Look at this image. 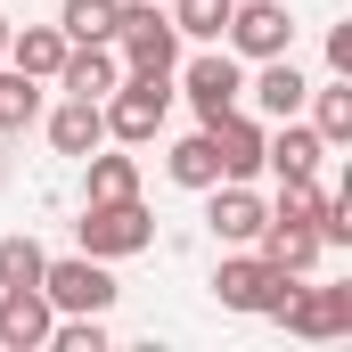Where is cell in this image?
<instances>
[{
	"label": "cell",
	"mask_w": 352,
	"mask_h": 352,
	"mask_svg": "<svg viewBox=\"0 0 352 352\" xmlns=\"http://www.w3.org/2000/svg\"><path fill=\"white\" fill-rule=\"evenodd\" d=\"M270 221V197H254V180H213L205 188V230L221 246H254Z\"/></svg>",
	"instance_id": "cell-9"
},
{
	"label": "cell",
	"mask_w": 352,
	"mask_h": 352,
	"mask_svg": "<svg viewBox=\"0 0 352 352\" xmlns=\"http://www.w3.org/2000/svg\"><path fill=\"white\" fill-rule=\"evenodd\" d=\"M74 238H82V254H98V263H131V254L156 246V213L140 197H90L82 221H74Z\"/></svg>",
	"instance_id": "cell-2"
},
{
	"label": "cell",
	"mask_w": 352,
	"mask_h": 352,
	"mask_svg": "<svg viewBox=\"0 0 352 352\" xmlns=\"http://www.w3.org/2000/svg\"><path fill=\"white\" fill-rule=\"evenodd\" d=\"M230 8H238V0H173L164 16H173V33H180V41H221Z\"/></svg>",
	"instance_id": "cell-22"
},
{
	"label": "cell",
	"mask_w": 352,
	"mask_h": 352,
	"mask_svg": "<svg viewBox=\"0 0 352 352\" xmlns=\"http://www.w3.org/2000/svg\"><path fill=\"white\" fill-rule=\"evenodd\" d=\"M50 328H58V311L41 287H0V352H41Z\"/></svg>",
	"instance_id": "cell-12"
},
{
	"label": "cell",
	"mask_w": 352,
	"mask_h": 352,
	"mask_svg": "<svg viewBox=\"0 0 352 352\" xmlns=\"http://www.w3.org/2000/svg\"><path fill=\"white\" fill-rule=\"evenodd\" d=\"M173 74H123V82L98 98V115H107V140L115 148H148L156 131H164V115H173Z\"/></svg>",
	"instance_id": "cell-3"
},
{
	"label": "cell",
	"mask_w": 352,
	"mask_h": 352,
	"mask_svg": "<svg viewBox=\"0 0 352 352\" xmlns=\"http://www.w3.org/2000/svg\"><path fill=\"white\" fill-rule=\"evenodd\" d=\"M58 58H66V33H58V25H25V33L8 25V66H16V74L50 82V74H58Z\"/></svg>",
	"instance_id": "cell-18"
},
{
	"label": "cell",
	"mask_w": 352,
	"mask_h": 352,
	"mask_svg": "<svg viewBox=\"0 0 352 352\" xmlns=\"http://www.w3.org/2000/svg\"><path fill=\"white\" fill-rule=\"evenodd\" d=\"M303 123H311L328 148H344L352 140V74H328V82L303 90Z\"/></svg>",
	"instance_id": "cell-15"
},
{
	"label": "cell",
	"mask_w": 352,
	"mask_h": 352,
	"mask_svg": "<svg viewBox=\"0 0 352 352\" xmlns=\"http://www.w3.org/2000/svg\"><path fill=\"white\" fill-rule=\"evenodd\" d=\"M50 82L66 90V98H107V90L123 82V58H115V41H66V58H58Z\"/></svg>",
	"instance_id": "cell-11"
},
{
	"label": "cell",
	"mask_w": 352,
	"mask_h": 352,
	"mask_svg": "<svg viewBox=\"0 0 352 352\" xmlns=\"http://www.w3.org/2000/svg\"><path fill=\"white\" fill-rule=\"evenodd\" d=\"M287 336H311V344H328V336H352V287H311V278H295L287 287V303L270 311Z\"/></svg>",
	"instance_id": "cell-7"
},
{
	"label": "cell",
	"mask_w": 352,
	"mask_h": 352,
	"mask_svg": "<svg viewBox=\"0 0 352 352\" xmlns=\"http://www.w3.org/2000/svg\"><path fill=\"white\" fill-rule=\"evenodd\" d=\"M254 246H263V254H270L278 270H311L320 254H328L311 221H263V238H254Z\"/></svg>",
	"instance_id": "cell-19"
},
{
	"label": "cell",
	"mask_w": 352,
	"mask_h": 352,
	"mask_svg": "<svg viewBox=\"0 0 352 352\" xmlns=\"http://www.w3.org/2000/svg\"><path fill=\"white\" fill-rule=\"evenodd\" d=\"M320 197H328L320 173H287V180H278V197H270V221H311V213H320Z\"/></svg>",
	"instance_id": "cell-24"
},
{
	"label": "cell",
	"mask_w": 352,
	"mask_h": 352,
	"mask_svg": "<svg viewBox=\"0 0 352 352\" xmlns=\"http://www.w3.org/2000/svg\"><path fill=\"white\" fill-rule=\"evenodd\" d=\"M164 173H173V188H197V197L221 180V156H213V131H205V123H197L188 140H173V148H164Z\"/></svg>",
	"instance_id": "cell-16"
},
{
	"label": "cell",
	"mask_w": 352,
	"mask_h": 352,
	"mask_svg": "<svg viewBox=\"0 0 352 352\" xmlns=\"http://www.w3.org/2000/svg\"><path fill=\"white\" fill-rule=\"evenodd\" d=\"M328 74H352V25H328Z\"/></svg>",
	"instance_id": "cell-26"
},
{
	"label": "cell",
	"mask_w": 352,
	"mask_h": 352,
	"mask_svg": "<svg viewBox=\"0 0 352 352\" xmlns=\"http://www.w3.org/2000/svg\"><path fill=\"white\" fill-rule=\"evenodd\" d=\"M82 164H90V197H140V156H131V148L98 140Z\"/></svg>",
	"instance_id": "cell-20"
},
{
	"label": "cell",
	"mask_w": 352,
	"mask_h": 352,
	"mask_svg": "<svg viewBox=\"0 0 352 352\" xmlns=\"http://www.w3.org/2000/svg\"><path fill=\"white\" fill-rule=\"evenodd\" d=\"M41 131L58 156H90L107 140V115H98V98H58V107H41Z\"/></svg>",
	"instance_id": "cell-14"
},
{
	"label": "cell",
	"mask_w": 352,
	"mask_h": 352,
	"mask_svg": "<svg viewBox=\"0 0 352 352\" xmlns=\"http://www.w3.org/2000/svg\"><path fill=\"white\" fill-rule=\"evenodd\" d=\"M221 50H238L246 66H254V58H278V50H295V16H287V0H238L230 25H221Z\"/></svg>",
	"instance_id": "cell-8"
},
{
	"label": "cell",
	"mask_w": 352,
	"mask_h": 352,
	"mask_svg": "<svg viewBox=\"0 0 352 352\" xmlns=\"http://www.w3.org/2000/svg\"><path fill=\"white\" fill-rule=\"evenodd\" d=\"M303 270H278L263 246H230L221 263H213V295H221V311H246V320H270L278 303H287V287H295Z\"/></svg>",
	"instance_id": "cell-1"
},
{
	"label": "cell",
	"mask_w": 352,
	"mask_h": 352,
	"mask_svg": "<svg viewBox=\"0 0 352 352\" xmlns=\"http://www.w3.org/2000/svg\"><path fill=\"white\" fill-rule=\"evenodd\" d=\"M41 263H50V254H41L33 230H8V238H0V287H41Z\"/></svg>",
	"instance_id": "cell-23"
},
{
	"label": "cell",
	"mask_w": 352,
	"mask_h": 352,
	"mask_svg": "<svg viewBox=\"0 0 352 352\" xmlns=\"http://www.w3.org/2000/svg\"><path fill=\"white\" fill-rule=\"evenodd\" d=\"M173 90L197 107V123H213V115L246 107V58L221 50V41H197V58H180V66H173Z\"/></svg>",
	"instance_id": "cell-4"
},
{
	"label": "cell",
	"mask_w": 352,
	"mask_h": 352,
	"mask_svg": "<svg viewBox=\"0 0 352 352\" xmlns=\"http://www.w3.org/2000/svg\"><path fill=\"white\" fill-rule=\"evenodd\" d=\"M41 107H50L41 82H33V74H16V66L0 58V140H25V131L41 123Z\"/></svg>",
	"instance_id": "cell-17"
},
{
	"label": "cell",
	"mask_w": 352,
	"mask_h": 352,
	"mask_svg": "<svg viewBox=\"0 0 352 352\" xmlns=\"http://www.w3.org/2000/svg\"><path fill=\"white\" fill-rule=\"evenodd\" d=\"M115 58H123V74H173L180 66L173 16H164L156 0H123V8H115Z\"/></svg>",
	"instance_id": "cell-5"
},
{
	"label": "cell",
	"mask_w": 352,
	"mask_h": 352,
	"mask_svg": "<svg viewBox=\"0 0 352 352\" xmlns=\"http://www.w3.org/2000/svg\"><path fill=\"white\" fill-rule=\"evenodd\" d=\"M41 295H50V311H115V270L98 263V254H50L41 263Z\"/></svg>",
	"instance_id": "cell-6"
},
{
	"label": "cell",
	"mask_w": 352,
	"mask_h": 352,
	"mask_svg": "<svg viewBox=\"0 0 352 352\" xmlns=\"http://www.w3.org/2000/svg\"><path fill=\"white\" fill-rule=\"evenodd\" d=\"M0 58H8V16H0Z\"/></svg>",
	"instance_id": "cell-27"
},
{
	"label": "cell",
	"mask_w": 352,
	"mask_h": 352,
	"mask_svg": "<svg viewBox=\"0 0 352 352\" xmlns=\"http://www.w3.org/2000/svg\"><path fill=\"white\" fill-rule=\"evenodd\" d=\"M311 230H320V246H352V205H344V197H320Z\"/></svg>",
	"instance_id": "cell-25"
},
{
	"label": "cell",
	"mask_w": 352,
	"mask_h": 352,
	"mask_svg": "<svg viewBox=\"0 0 352 352\" xmlns=\"http://www.w3.org/2000/svg\"><path fill=\"white\" fill-rule=\"evenodd\" d=\"M205 131H213V156H221V180H254V173H263V115L230 107V115H213Z\"/></svg>",
	"instance_id": "cell-13"
},
{
	"label": "cell",
	"mask_w": 352,
	"mask_h": 352,
	"mask_svg": "<svg viewBox=\"0 0 352 352\" xmlns=\"http://www.w3.org/2000/svg\"><path fill=\"white\" fill-rule=\"evenodd\" d=\"M303 66H295V50H278V58H254V74H246V107L278 123V115H303Z\"/></svg>",
	"instance_id": "cell-10"
},
{
	"label": "cell",
	"mask_w": 352,
	"mask_h": 352,
	"mask_svg": "<svg viewBox=\"0 0 352 352\" xmlns=\"http://www.w3.org/2000/svg\"><path fill=\"white\" fill-rule=\"evenodd\" d=\"M115 8L123 0H58V33L66 41H115Z\"/></svg>",
	"instance_id": "cell-21"
}]
</instances>
